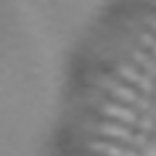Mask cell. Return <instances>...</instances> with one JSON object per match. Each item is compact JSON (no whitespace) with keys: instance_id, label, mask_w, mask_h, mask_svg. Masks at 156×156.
I'll return each mask as SVG.
<instances>
[{"instance_id":"1","label":"cell","mask_w":156,"mask_h":156,"mask_svg":"<svg viewBox=\"0 0 156 156\" xmlns=\"http://www.w3.org/2000/svg\"><path fill=\"white\" fill-rule=\"evenodd\" d=\"M93 82L98 85V87H103V90H108L111 93V98H116L119 103H130V106H138V101H140V95L132 87H127V85H119L116 80H111V77H93Z\"/></svg>"},{"instance_id":"2","label":"cell","mask_w":156,"mask_h":156,"mask_svg":"<svg viewBox=\"0 0 156 156\" xmlns=\"http://www.w3.org/2000/svg\"><path fill=\"white\" fill-rule=\"evenodd\" d=\"M90 103L98 108L101 114L114 116V119H119L122 124H138L140 122V116L135 114L132 108H124V106H119V103H106V101H93V98H90Z\"/></svg>"},{"instance_id":"3","label":"cell","mask_w":156,"mask_h":156,"mask_svg":"<svg viewBox=\"0 0 156 156\" xmlns=\"http://www.w3.org/2000/svg\"><path fill=\"white\" fill-rule=\"evenodd\" d=\"M93 132H98V135H108V138H116L122 140V143H127V146L135 148V140H138V135H132L130 130H127V124H111V122H98V124H90Z\"/></svg>"},{"instance_id":"4","label":"cell","mask_w":156,"mask_h":156,"mask_svg":"<svg viewBox=\"0 0 156 156\" xmlns=\"http://www.w3.org/2000/svg\"><path fill=\"white\" fill-rule=\"evenodd\" d=\"M114 72L119 74L122 80H127V82H132V85H138V87H140L143 93H154V90H156V87H154V82L148 80L146 74H140L138 69H135V66H127V64H116V66H114Z\"/></svg>"},{"instance_id":"5","label":"cell","mask_w":156,"mask_h":156,"mask_svg":"<svg viewBox=\"0 0 156 156\" xmlns=\"http://www.w3.org/2000/svg\"><path fill=\"white\" fill-rule=\"evenodd\" d=\"M93 154H106V156H138L135 151H124L119 146H111V143H101V140H90V146H87Z\"/></svg>"},{"instance_id":"6","label":"cell","mask_w":156,"mask_h":156,"mask_svg":"<svg viewBox=\"0 0 156 156\" xmlns=\"http://www.w3.org/2000/svg\"><path fill=\"white\" fill-rule=\"evenodd\" d=\"M132 58H135V64L138 66H143L151 77H156V61H151V58L143 53V50H132Z\"/></svg>"},{"instance_id":"7","label":"cell","mask_w":156,"mask_h":156,"mask_svg":"<svg viewBox=\"0 0 156 156\" xmlns=\"http://www.w3.org/2000/svg\"><path fill=\"white\" fill-rule=\"evenodd\" d=\"M140 42H143V45H146V48H148V50H151V53L156 56V37H154V34L140 32Z\"/></svg>"},{"instance_id":"8","label":"cell","mask_w":156,"mask_h":156,"mask_svg":"<svg viewBox=\"0 0 156 156\" xmlns=\"http://www.w3.org/2000/svg\"><path fill=\"white\" fill-rule=\"evenodd\" d=\"M138 127H140V132H151L154 130V116H140V122H138Z\"/></svg>"},{"instance_id":"9","label":"cell","mask_w":156,"mask_h":156,"mask_svg":"<svg viewBox=\"0 0 156 156\" xmlns=\"http://www.w3.org/2000/svg\"><path fill=\"white\" fill-rule=\"evenodd\" d=\"M138 108H140V111H148V108H151V101H148L146 95H140V101H138Z\"/></svg>"},{"instance_id":"10","label":"cell","mask_w":156,"mask_h":156,"mask_svg":"<svg viewBox=\"0 0 156 156\" xmlns=\"http://www.w3.org/2000/svg\"><path fill=\"white\" fill-rule=\"evenodd\" d=\"M148 27H151V29L156 32V19H148Z\"/></svg>"}]
</instances>
